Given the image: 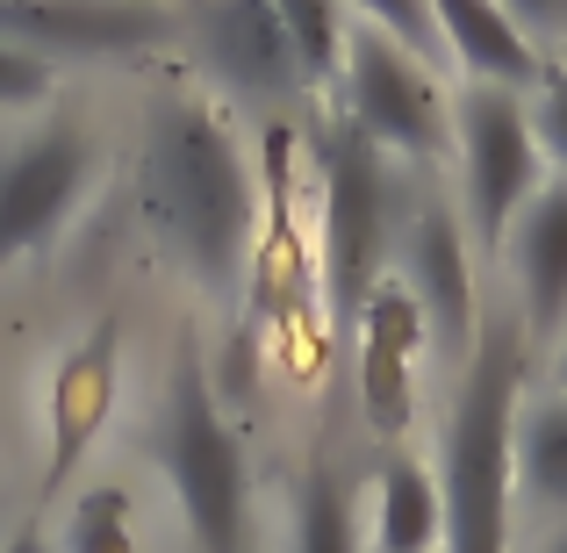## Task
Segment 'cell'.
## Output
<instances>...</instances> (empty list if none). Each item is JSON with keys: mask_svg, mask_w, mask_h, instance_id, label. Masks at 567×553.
Wrapping results in <instances>:
<instances>
[{"mask_svg": "<svg viewBox=\"0 0 567 553\" xmlns=\"http://www.w3.org/2000/svg\"><path fill=\"white\" fill-rule=\"evenodd\" d=\"M137 208L173 266L216 303H237L259 231V187L237 152L230 123L194 94H166L144 123L137 158Z\"/></svg>", "mask_w": 567, "mask_h": 553, "instance_id": "cell-1", "label": "cell"}, {"mask_svg": "<svg viewBox=\"0 0 567 553\" xmlns=\"http://www.w3.org/2000/svg\"><path fill=\"white\" fill-rule=\"evenodd\" d=\"M532 381V346L517 317H488L474 360L453 373L445 417L431 431V474L445 503V553H517V402Z\"/></svg>", "mask_w": 567, "mask_h": 553, "instance_id": "cell-2", "label": "cell"}, {"mask_svg": "<svg viewBox=\"0 0 567 553\" xmlns=\"http://www.w3.org/2000/svg\"><path fill=\"white\" fill-rule=\"evenodd\" d=\"M317 166H323V295H331V324L352 338L367 295L388 280L402 252L416 173L388 158L374 137H360V123H346V115L323 123Z\"/></svg>", "mask_w": 567, "mask_h": 553, "instance_id": "cell-3", "label": "cell"}, {"mask_svg": "<svg viewBox=\"0 0 567 553\" xmlns=\"http://www.w3.org/2000/svg\"><path fill=\"white\" fill-rule=\"evenodd\" d=\"M152 460L166 468L181 518L202 553H251V468L237 446L230 417H223L216 388L194 352H181L166 381V402L152 417Z\"/></svg>", "mask_w": 567, "mask_h": 553, "instance_id": "cell-4", "label": "cell"}, {"mask_svg": "<svg viewBox=\"0 0 567 553\" xmlns=\"http://www.w3.org/2000/svg\"><path fill=\"white\" fill-rule=\"evenodd\" d=\"M453 166H460V223H467V245H474V259L496 266L511 223L525 216L532 194L554 181L525 94L460 80L453 86Z\"/></svg>", "mask_w": 567, "mask_h": 553, "instance_id": "cell-5", "label": "cell"}, {"mask_svg": "<svg viewBox=\"0 0 567 553\" xmlns=\"http://www.w3.org/2000/svg\"><path fill=\"white\" fill-rule=\"evenodd\" d=\"M346 123H360V137H374L388 158H402L410 173L439 166L453 152V94L439 86V72L424 58H410L402 43H388L381 29L352 22L346 37Z\"/></svg>", "mask_w": 567, "mask_h": 553, "instance_id": "cell-6", "label": "cell"}, {"mask_svg": "<svg viewBox=\"0 0 567 553\" xmlns=\"http://www.w3.org/2000/svg\"><path fill=\"white\" fill-rule=\"evenodd\" d=\"M395 280L402 295L416 303L424 317V338L445 367H467L474 346H482V288H474V245H467V223L445 194H416L410 208V231H402L395 252Z\"/></svg>", "mask_w": 567, "mask_h": 553, "instance_id": "cell-7", "label": "cell"}, {"mask_svg": "<svg viewBox=\"0 0 567 553\" xmlns=\"http://www.w3.org/2000/svg\"><path fill=\"white\" fill-rule=\"evenodd\" d=\"M86 181H94V144L80 123H43L37 137L0 152V266L37 252L80 208Z\"/></svg>", "mask_w": 567, "mask_h": 553, "instance_id": "cell-8", "label": "cell"}, {"mask_svg": "<svg viewBox=\"0 0 567 553\" xmlns=\"http://www.w3.org/2000/svg\"><path fill=\"white\" fill-rule=\"evenodd\" d=\"M194 51L237 101H295L309 86L288 29L266 0H194Z\"/></svg>", "mask_w": 567, "mask_h": 553, "instance_id": "cell-9", "label": "cell"}, {"mask_svg": "<svg viewBox=\"0 0 567 553\" xmlns=\"http://www.w3.org/2000/svg\"><path fill=\"white\" fill-rule=\"evenodd\" d=\"M496 274H511V317L532 352L567 338V181H546L503 237Z\"/></svg>", "mask_w": 567, "mask_h": 553, "instance_id": "cell-10", "label": "cell"}, {"mask_svg": "<svg viewBox=\"0 0 567 553\" xmlns=\"http://www.w3.org/2000/svg\"><path fill=\"white\" fill-rule=\"evenodd\" d=\"M173 37V14L152 0H0V43L8 51H80V58H115Z\"/></svg>", "mask_w": 567, "mask_h": 553, "instance_id": "cell-11", "label": "cell"}, {"mask_svg": "<svg viewBox=\"0 0 567 553\" xmlns=\"http://www.w3.org/2000/svg\"><path fill=\"white\" fill-rule=\"evenodd\" d=\"M352 346H360V396H367V424L381 439H402L410 431V352L431 346L416 303L402 295V280L388 274L374 295H367L360 324H352Z\"/></svg>", "mask_w": 567, "mask_h": 553, "instance_id": "cell-12", "label": "cell"}, {"mask_svg": "<svg viewBox=\"0 0 567 553\" xmlns=\"http://www.w3.org/2000/svg\"><path fill=\"white\" fill-rule=\"evenodd\" d=\"M431 22H439L445 65L467 72L474 86L532 94V86L546 80V51L503 14V0H431Z\"/></svg>", "mask_w": 567, "mask_h": 553, "instance_id": "cell-13", "label": "cell"}, {"mask_svg": "<svg viewBox=\"0 0 567 553\" xmlns=\"http://www.w3.org/2000/svg\"><path fill=\"white\" fill-rule=\"evenodd\" d=\"M367 553H439L445 546V503L431 460L395 453L374 474V503H367Z\"/></svg>", "mask_w": 567, "mask_h": 553, "instance_id": "cell-14", "label": "cell"}, {"mask_svg": "<svg viewBox=\"0 0 567 553\" xmlns=\"http://www.w3.org/2000/svg\"><path fill=\"white\" fill-rule=\"evenodd\" d=\"M511 468H517V511L567 525V396L560 388H525Z\"/></svg>", "mask_w": 567, "mask_h": 553, "instance_id": "cell-15", "label": "cell"}, {"mask_svg": "<svg viewBox=\"0 0 567 553\" xmlns=\"http://www.w3.org/2000/svg\"><path fill=\"white\" fill-rule=\"evenodd\" d=\"M109 352H115V324H101L94 346L72 352L65 373H58V396H51V417H58V446H51V489L65 482V468L80 460L86 431H94V417L109 410Z\"/></svg>", "mask_w": 567, "mask_h": 553, "instance_id": "cell-16", "label": "cell"}, {"mask_svg": "<svg viewBox=\"0 0 567 553\" xmlns=\"http://www.w3.org/2000/svg\"><path fill=\"white\" fill-rule=\"evenodd\" d=\"M360 503H352V482L331 453L309 460V474L295 482V553H360Z\"/></svg>", "mask_w": 567, "mask_h": 553, "instance_id": "cell-17", "label": "cell"}, {"mask_svg": "<svg viewBox=\"0 0 567 553\" xmlns=\"http://www.w3.org/2000/svg\"><path fill=\"white\" fill-rule=\"evenodd\" d=\"M266 8L280 14V29H288L295 58H302V72H309V86L346 72V37H352L346 0H266Z\"/></svg>", "mask_w": 567, "mask_h": 553, "instance_id": "cell-18", "label": "cell"}, {"mask_svg": "<svg viewBox=\"0 0 567 553\" xmlns=\"http://www.w3.org/2000/svg\"><path fill=\"white\" fill-rule=\"evenodd\" d=\"M346 14L360 29H381L410 58H424L431 72H445V43H439V22H431V0H346Z\"/></svg>", "mask_w": 567, "mask_h": 553, "instance_id": "cell-19", "label": "cell"}, {"mask_svg": "<svg viewBox=\"0 0 567 553\" xmlns=\"http://www.w3.org/2000/svg\"><path fill=\"white\" fill-rule=\"evenodd\" d=\"M72 553H130V496L123 489H94V496L72 503V525H65Z\"/></svg>", "mask_w": 567, "mask_h": 553, "instance_id": "cell-20", "label": "cell"}, {"mask_svg": "<svg viewBox=\"0 0 567 553\" xmlns=\"http://www.w3.org/2000/svg\"><path fill=\"white\" fill-rule=\"evenodd\" d=\"M525 109H532V130H539L546 173H554V181H567V58H554V65H546V80L525 94Z\"/></svg>", "mask_w": 567, "mask_h": 553, "instance_id": "cell-21", "label": "cell"}, {"mask_svg": "<svg viewBox=\"0 0 567 553\" xmlns=\"http://www.w3.org/2000/svg\"><path fill=\"white\" fill-rule=\"evenodd\" d=\"M43 94H51V65L0 43V109H29V101H43Z\"/></svg>", "mask_w": 567, "mask_h": 553, "instance_id": "cell-22", "label": "cell"}, {"mask_svg": "<svg viewBox=\"0 0 567 553\" xmlns=\"http://www.w3.org/2000/svg\"><path fill=\"white\" fill-rule=\"evenodd\" d=\"M503 14H511L539 51L546 43H567V0H503Z\"/></svg>", "mask_w": 567, "mask_h": 553, "instance_id": "cell-23", "label": "cell"}, {"mask_svg": "<svg viewBox=\"0 0 567 553\" xmlns=\"http://www.w3.org/2000/svg\"><path fill=\"white\" fill-rule=\"evenodd\" d=\"M546 367H554V388H560V396H567V338H560L554 352H546Z\"/></svg>", "mask_w": 567, "mask_h": 553, "instance_id": "cell-24", "label": "cell"}, {"mask_svg": "<svg viewBox=\"0 0 567 553\" xmlns=\"http://www.w3.org/2000/svg\"><path fill=\"white\" fill-rule=\"evenodd\" d=\"M532 553H567V525H546V532H539V546H532Z\"/></svg>", "mask_w": 567, "mask_h": 553, "instance_id": "cell-25", "label": "cell"}, {"mask_svg": "<svg viewBox=\"0 0 567 553\" xmlns=\"http://www.w3.org/2000/svg\"><path fill=\"white\" fill-rule=\"evenodd\" d=\"M8 553H51V546H43V532H14V546Z\"/></svg>", "mask_w": 567, "mask_h": 553, "instance_id": "cell-26", "label": "cell"}]
</instances>
